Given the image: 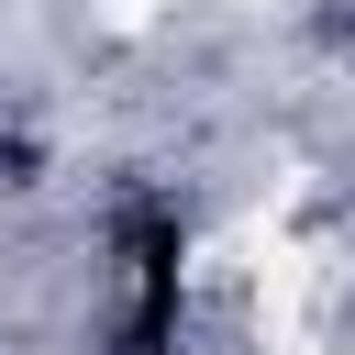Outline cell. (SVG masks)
Listing matches in <instances>:
<instances>
[{
	"label": "cell",
	"mask_w": 355,
	"mask_h": 355,
	"mask_svg": "<svg viewBox=\"0 0 355 355\" xmlns=\"http://www.w3.org/2000/svg\"><path fill=\"white\" fill-rule=\"evenodd\" d=\"M144 11H155V0H111V22H144Z\"/></svg>",
	"instance_id": "1"
}]
</instances>
